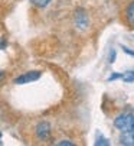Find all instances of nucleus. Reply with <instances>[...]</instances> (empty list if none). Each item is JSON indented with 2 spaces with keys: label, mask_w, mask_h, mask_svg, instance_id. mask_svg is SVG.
<instances>
[{
  "label": "nucleus",
  "mask_w": 134,
  "mask_h": 146,
  "mask_svg": "<svg viewBox=\"0 0 134 146\" xmlns=\"http://www.w3.org/2000/svg\"><path fill=\"white\" fill-rule=\"evenodd\" d=\"M114 126L118 130H121V132L131 130L134 127V114H131V113H123V114L117 116L114 119Z\"/></svg>",
  "instance_id": "nucleus-1"
},
{
  "label": "nucleus",
  "mask_w": 134,
  "mask_h": 146,
  "mask_svg": "<svg viewBox=\"0 0 134 146\" xmlns=\"http://www.w3.org/2000/svg\"><path fill=\"white\" fill-rule=\"evenodd\" d=\"M74 22L79 31H86L89 28V16L84 9H77L74 13Z\"/></svg>",
  "instance_id": "nucleus-2"
},
{
  "label": "nucleus",
  "mask_w": 134,
  "mask_h": 146,
  "mask_svg": "<svg viewBox=\"0 0 134 146\" xmlns=\"http://www.w3.org/2000/svg\"><path fill=\"white\" fill-rule=\"evenodd\" d=\"M40 71H29L26 74H22L17 78H15V84L17 86H23V84H29V82H33L36 80L40 78Z\"/></svg>",
  "instance_id": "nucleus-3"
},
{
  "label": "nucleus",
  "mask_w": 134,
  "mask_h": 146,
  "mask_svg": "<svg viewBox=\"0 0 134 146\" xmlns=\"http://www.w3.org/2000/svg\"><path fill=\"white\" fill-rule=\"evenodd\" d=\"M51 135V124L48 121H40L36 126V136L40 140H46Z\"/></svg>",
  "instance_id": "nucleus-4"
},
{
  "label": "nucleus",
  "mask_w": 134,
  "mask_h": 146,
  "mask_svg": "<svg viewBox=\"0 0 134 146\" xmlns=\"http://www.w3.org/2000/svg\"><path fill=\"white\" fill-rule=\"evenodd\" d=\"M120 143H121V145H125V146H134V133H133L131 130L121 132Z\"/></svg>",
  "instance_id": "nucleus-5"
},
{
  "label": "nucleus",
  "mask_w": 134,
  "mask_h": 146,
  "mask_svg": "<svg viewBox=\"0 0 134 146\" xmlns=\"http://www.w3.org/2000/svg\"><path fill=\"white\" fill-rule=\"evenodd\" d=\"M125 17H127V22L134 26V2L128 5V7L125 9Z\"/></svg>",
  "instance_id": "nucleus-6"
},
{
  "label": "nucleus",
  "mask_w": 134,
  "mask_h": 146,
  "mask_svg": "<svg viewBox=\"0 0 134 146\" xmlns=\"http://www.w3.org/2000/svg\"><path fill=\"white\" fill-rule=\"evenodd\" d=\"M121 80L124 82H127V84H130V82H134V71H127L124 74H121Z\"/></svg>",
  "instance_id": "nucleus-7"
},
{
  "label": "nucleus",
  "mask_w": 134,
  "mask_h": 146,
  "mask_svg": "<svg viewBox=\"0 0 134 146\" xmlns=\"http://www.w3.org/2000/svg\"><path fill=\"white\" fill-rule=\"evenodd\" d=\"M51 2H52V0H30V3H32L33 6H36V7H40V9L46 7V6H48Z\"/></svg>",
  "instance_id": "nucleus-8"
},
{
  "label": "nucleus",
  "mask_w": 134,
  "mask_h": 146,
  "mask_svg": "<svg viewBox=\"0 0 134 146\" xmlns=\"http://www.w3.org/2000/svg\"><path fill=\"white\" fill-rule=\"evenodd\" d=\"M95 145L98 146V145H101V146H110V140L107 139V137H104L101 133H98L97 135V139H95Z\"/></svg>",
  "instance_id": "nucleus-9"
},
{
  "label": "nucleus",
  "mask_w": 134,
  "mask_h": 146,
  "mask_svg": "<svg viewBox=\"0 0 134 146\" xmlns=\"http://www.w3.org/2000/svg\"><path fill=\"white\" fill-rule=\"evenodd\" d=\"M116 58H117L116 49H111V51H110V55H108V62H110V64H114V62H116Z\"/></svg>",
  "instance_id": "nucleus-10"
},
{
  "label": "nucleus",
  "mask_w": 134,
  "mask_h": 146,
  "mask_svg": "<svg viewBox=\"0 0 134 146\" xmlns=\"http://www.w3.org/2000/svg\"><path fill=\"white\" fill-rule=\"evenodd\" d=\"M118 78H121V74H120V72H113V74L107 78V81L111 82V81H116V80H118Z\"/></svg>",
  "instance_id": "nucleus-11"
},
{
  "label": "nucleus",
  "mask_w": 134,
  "mask_h": 146,
  "mask_svg": "<svg viewBox=\"0 0 134 146\" xmlns=\"http://www.w3.org/2000/svg\"><path fill=\"white\" fill-rule=\"evenodd\" d=\"M56 145H58V146H74V143H72L71 140H61V142H58Z\"/></svg>",
  "instance_id": "nucleus-12"
},
{
  "label": "nucleus",
  "mask_w": 134,
  "mask_h": 146,
  "mask_svg": "<svg viewBox=\"0 0 134 146\" xmlns=\"http://www.w3.org/2000/svg\"><path fill=\"white\" fill-rule=\"evenodd\" d=\"M121 49H123L127 55H130V56H133V58H134V51H131L130 48H127V46H124V45H121Z\"/></svg>",
  "instance_id": "nucleus-13"
},
{
  "label": "nucleus",
  "mask_w": 134,
  "mask_h": 146,
  "mask_svg": "<svg viewBox=\"0 0 134 146\" xmlns=\"http://www.w3.org/2000/svg\"><path fill=\"white\" fill-rule=\"evenodd\" d=\"M3 80H5V72L0 70V84H2V81H3Z\"/></svg>",
  "instance_id": "nucleus-14"
},
{
  "label": "nucleus",
  "mask_w": 134,
  "mask_h": 146,
  "mask_svg": "<svg viewBox=\"0 0 134 146\" xmlns=\"http://www.w3.org/2000/svg\"><path fill=\"white\" fill-rule=\"evenodd\" d=\"M0 145H2V132H0Z\"/></svg>",
  "instance_id": "nucleus-15"
}]
</instances>
